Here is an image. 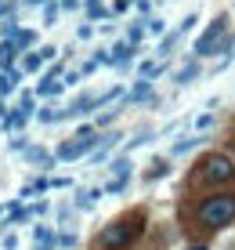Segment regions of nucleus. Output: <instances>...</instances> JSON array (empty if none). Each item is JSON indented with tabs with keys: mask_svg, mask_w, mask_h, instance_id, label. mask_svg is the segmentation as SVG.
I'll use <instances>...</instances> for the list:
<instances>
[{
	"mask_svg": "<svg viewBox=\"0 0 235 250\" xmlns=\"http://www.w3.org/2000/svg\"><path fill=\"white\" fill-rule=\"evenodd\" d=\"M141 229H145V214H141V210L123 214V218H116L112 225L101 229V236H98V243H94V250H127L137 236H141Z\"/></svg>",
	"mask_w": 235,
	"mask_h": 250,
	"instance_id": "1",
	"label": "nucleus"
},
{
	"mask_svg": "<svg viewBox=\"0 0 235 250\" xmlns=\"http://www.w3.org/2000/svg\"><path fill=\"white\" fill-rule=\"evenodd\" d=\"M228 221H235V196H232V192L210 196V200L199 203V225H206V229H224Z\"/></svg>",
	"mask_w": 235,
	"mask_h": 250,
	"instance_id": "2",
	"label": "nucleus"
},
{
	"mask_svg": "<svg viewBox=\"0 0 235 250\" xmlns=\"http://www.w3.org/2000/svg\"><path fill=\"white\" fill-rule=\"evenodd\" d=\"M203 178H206V182H217V185L235 182V163L228 156H221V152H214V156L203 160Z\"/></svg>",
	"mask_w": 235,
	"mask_h": 250,
	"instance_id": "3",
	"label": "nucleus"
}]
</instances>
